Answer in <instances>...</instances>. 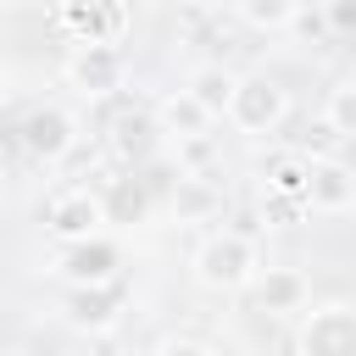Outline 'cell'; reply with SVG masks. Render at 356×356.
<instances>
[{
    "label": "cell",
    "mask_w": 356,
    "mask_h": 356,
    "mask_svg": "<svg viewBox=\"0 0 356 356\" xmlns=\"http://www.w3.org/2000/svg\"><path fill=\"white\" fill-rule=\"evenodd\" d=\"M295 350L300 356H356V312H350V300H317L300 317Z\"/></svg>",
    "instance_id": "obj_3"
},
{
    "label": "cell",
    "mask_w": 356,
    "mask_h": 356,
    "mask_svg": "<svg viewBox=\"0 0 356 356\" xmlns=\"http://www.w3.org/2000/svg\"><path fill=\"white\" fill-rule=\"evenodd\" d=\"M61 72H67V83L83 89V95H117L122 78H128V56H122L117 44H72V56H67Z\"/></svg>",
    "instance_id": "obj_7"
},
{
    "label": "cell",
    "mask_w": 356,
    "mask_h": 356,
    "mask_svg": "<svg viewBox=\"0 0 356 356\" xmlns=\"http://www.w3.org/2000/svg\"><path fill=\"white\" fill-rule=\"evenodd\" d=\"M56 28L72 33V44H117L128 28V11L106 0H67L56 6Z\"/></svg>",
    "instance_id": "obj_9"
},
{
    "label": "cell",
    "mask_w": 356,
    "mask_h": 356,
    "mask_svg": "<svg viewBox=\"0 0 356 356\" xmlns=\"http://www.w3.org/2000/svg\"><path fill=\"white\" fill-rule=\"evenodd\" d=\"M100 195V211H106V222H139L145 217V189L139 184H128V178H111L106 189H95Z\"/></svg>",
    "instance_id": "obj_16"
},
{
    "label": "cell",
    "mask_w": 356,
    "mask_h": 356,
    "mask_svg": "<svg viewBox=\"0 0 356 356\" xmlns=\"http://www.w3.org/2000/svg\"><path fill=\"white\" fill-rule=\"evenodd\" d=\"M150 128H156V134H167V139L178 145V139H200V134H211V117H206L184 89H172V95H161V100H156Z\"/></svg>",
    "instance_id": "obj_12"
},
{
    "label": "cell",
    "mask_w": 356,
    "mask_h": 356,
    "mask_svg": "<svg viewBox=\"0 0 356 356\" xmlns=\"http://www.w3.org/2000/svg\"><path fill=\"white\" fill-rule=\"evenodd\" d=\"M117 317H122V284H95L67 295V323L78 334H111Z\"/></svg>",
    "instance_id": "obj_11"
},
{
    "label": "cell",
    "mask_w": 356,
    "mask_h": 356,
    "mask_svg": "<svg viewBox=\"0 0 356 356\" xmlns=\"http://www.w3.org/2000/svg\"><path fill=\"white\" fill-rule=\"evenodd\" d=\"M117 267H122V250H117L106 234H95V239H83V245H61V250H56V273H61L72 289L117 284Z\"/></svg>",
    "instance_id": "obj_8"
},
{
    "label": "cell",
    "mask_w": 356,
    "mask_h": 356,
    "mask_svg": "<svg viewBox=\"0 0 356 356\" xmlns=\"http://www.w3.org/2000/svg\"><path fill=\"white\" fill-rule=\"evenodd\" d=\"M234 17H239L245 28H256V33H289L295 6H289V0H239Z\"/></svg>",
    "instance_id": "obj_17"
},
{
    "label": "cell",
    "mask_w": 356,
    "mask_h": 356,
    "mask_svg": "<svg viewBox=\"0 0 356 356\" xmlns=\"http://www.w3.org/2000/svg\"><path fill=\"white\" fill-rule=\"evenodd\" d=\"M106 228V211H100V195L95 189H61V195H50V206H44V234L56 239V245H83V239H95Z\"/></svg>",
    "instance_id": "obj_4"
},
{
    "label": "cell",
    "mask_w": 356,
    "mask_h": 356,
    "mask_svg": "<svg viewBox=\"0 0 356 356\" xmlns=\"http://www.w3.org/2000/svg\"><path fill=\"white\" fill-rule=\"evenodd\" d=\"M145 134H150V117H117L111 122V150L117 156H134L145 145Z\"/></svg>",
    "instance_id": "obj_20"
},
{
    "label": "cell",
    "mask_w": 356,
    "mask_h": 356,
    "mask_svg": "<svg viewBox=\"0 0 356 356\" xmlns=\"http://www.w3.org/2000/svg\"><path fill=\"white\" fill-rule=\"evenodd\" d=\"M250 289H256V306H261L267 317L306 312V300H312V284H306V273H300V267H261Z\"/></svg>",
    "instance_id": "obj_10"
},
{
    "label": "cell",
    "mask_w": 356,
    "mask_h": 356,
    "mask_svg": "<svg viewBox=\"0 0 356 356\" xmlns=\"http://www.w3.org/2000/svg\"><path fill=\"white\" fill-rule=\"evenodd\" d=\"M222 117H228L239 134L267 139V134H278V122L289 117V89H284L278 78H267V72H245V78L234 83Z\"/></svg>",
    "instance_id": "obj_2"
},
{
    "label": "cell",
    "mask_w": 356,
    "mask_h": 356,
    "mask_svg": "<svg viewBox=\"0 0 356 356\" xmlns=\"http://www.w3.org/2000/svg\"><path fill=\"white\" fill-rule=\"evenodd\" d=\"M0 28H6V6H0Z\"/></svg>",
    "instance_id": "obj_22"
},
{
    "label": "cell",
    "mask_w": 356,
    "mask_h": 356,
    "mask_svg": "<svg viewBox=\"0 0 356 356\" xmlns=\"http://www.w3.org/2000/svg\"><path fill=\"white\" fill-rule=\"evenodd\" d=\"M150 356H217V350L206 339H195V334H167V339H156Z\"/></svg>",
    "instance_id": "obj_21"
},
{
    "label": "cell",
    "mask_w": 356,
    "mask_h": 356,
    "mask_svg": "<svg viewBox=\"0 0 356 356\" xmlns=\"http://www.w3.org/2000/svg\"><path fill=\"white\" fill-rule=\"evenodd\" d=\"M300 206L317 211V217H345L356 206V172L345 156H328V161H306V189H300Z\"/></svg>",
    "instance_id": "obj_6"
},
{
    "label": "cell",
    "mask_w": 356,
    "mask_h": 356,
    "mask_svg": "<svg viewBox=\"0 0 356 356\" xmlns=\"http://www.w3.org/2000/svg\"><path fill=\"white\" fill-rule=\"evenodd\" d=\"M234 83H239V72L234 67H222V61H200L195 72H189V83H184V95L217 122L222 111H228V95H234Z\"/></svg>",
    "instance_id": "obj_13"
},
{
    "label": "cell",
    "mask_w": 356,
    "mask_h": 356,
    "mask_svg": "<svg viewBox=\"0 0 356 356\" xmlns=\"http://www.w3.org/2000/svg\"><path fill=\"white\" fill-rule=\"evenodd\" d=\"M17 145H22L33 161H61V156L78 145V117H72L67 106L44 100V106H33V111L22 117V128H17Z\"/></svg>",
    "instance_id": "obj_5"
},
{
    "label": "cell",
    "mask_w": 356,
    "mask_h": 356,
    "mask_svg": "<svg viewBox=\"0 0 356 356\" xmlns=\"http://www.w3.org/2000/svg\"><path fill=\"white\" fill-rule=\"evenodd\" d=\"M189 273H195V284L211 289V295H239V289H250L256 273H261V245H256V234H245V228H217V234H206V239L195 245Z\"/></svg>",
    "instance_id": "obj_1"
},
{
    "label": "cell",
    "mask_w": 356,
    "mask_h": 356,
    "mask_svg": "<svg viewBox=\"0 0 356 356\" xmlns=\"http://www.w3.org/2000/svg\"><path fill=\"white\" fill-rule=\"evenodd\" d=\"M167 211H172V222H211L222 211V189L211 178H178Z\"/></svg>",
    "instance_id": "obj_14"
},
{
    "label": "cell",
    "mask_w": 356,
    "mask_h": 356,
    "mask_svg": "<svg viewBox=\"0 0 356 356\" xmlns=\"http://www.w3.org/2000/svg\"><path fill=\"white\" fill-rule=\"evenodd\" d=\"M261 184H267V200H300V189H306V156H295V150L273 156L267 172H261Z\"/></svg>",
    "instance_id": "obj_15"
},
{
    "label": "cell",
    "mask_w": 356,
    "mask_h": 356,
    "mask_svg": "<svg viewBox=\"0 0 356 356\" xmlns=\"http://www.w3.org/2000/svg\"><path fill=\"white\" fill-rule=\"evenodd\" d=\"M317 117H323L339 139H350V134H356V78H339V83L328 89V106H323Z\"/></svg>",
    "instance_id": "obj_19"
},
{
    "label": "cell",
    "mask_w": 356,
    "mask_h": 356,
    "mask_svg": "<svg viewBox=\"0 0 356 356\" xmlns=\"http://www.w3.org/2000/svg\"><path fill=\"white\" fill-rule=\"evenodd\" d=\"M217 167H222L217 134H200V139H178V178H211Z\"/></svg>",
    "instance_id": "obj_18"
}]
</instances>
